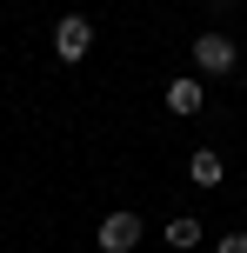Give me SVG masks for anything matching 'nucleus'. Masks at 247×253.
Returning a JSON list of instances; mask_svg holds the SVG:
<instances>
[{"label": "nucleus", "mask_w": 247, "mask_h": 253, "mask_svg": "<svg viewBox=\"0 0 247 253\" xmlns=\"http://www.w3.org/2000/svg\"><path fill=\"white\" fill-rule=\"evenodd\" d=\"M53 53H60V60H87V53H94V20L67 13V20L53 27Z\"/></svg>", "instance_id": "f257e3e1"}, {"label": "nucleus", "mask_w": 247, "mask_h": 253, "mask_svg": "<svg viewBox=\"0 0 247 253\" xmlns=\"http://www.w3.org/2000/svg\"><path fill=\"white\" fill-rule=\"evenodd\" d=\"M234 60H241V47L227 34H200L194 40V67H200V74H234Z\"/></svg>", "instance_id": "f03ea898"}, {"label": "nucleus", "mask_w": 247, "mask_h": 253, "mask_svg": "<svg viewBox=\"0 0 247 253\" xmlns=\"http://www.w3.org/2000/svg\"><path fill=\"white\" fill-rule=\"evenodd\" d=\"M141 247V220L134 213H107L100 220V253H134Z\"/></svg>", "instance_id": "7ed1b4c3"}, {"label": "nucleus", "mask_w": 247, "mask_h": 253, "mask_svg": "<svg viewBox=\"0 0 247 253\" xmlns=\"http://www.w3.org/2000/svg\"><path fill=\"white\" fill-rule=\"evenodd\" d=\"M160 100H167V114H200L207 87H200L194 74H181V80H167V93H160Z\"/></svg>", "instance_id": "20e7f679"}, {"label": "nucleus", "mask_w": 247, "mask_h": 253, "mask_svg": "<svg viewBox=\"0 0 247 253\" xmlns=\"http://www.w3.org/2000/svg\"><path fill=\"white\" fill-rule=\"evenodd\" d=\"M167 247H174V253L200 247V220H194V213H174V220H167Z\"/></svg>", "instance_id": "39448f33"}, {"label": "nucleus", "mask_w": 247, "mask_h": 253, "mask_svg": "<svg viewBox=\"0 0 247 253\" xmlns=\"http://www.w3.org/2000/svg\"><path fill=\"white\" fill-rule=\"evenodd\" d=\"M187 173H194V187H221V153H207V147H200L194 160H187Z\"/></svg>", "instance_id": "423d86ee"}, {"label": "nucleus", "mask_w": 247, "mask_h": 253, "mask_svg": "<svg viewBox=\"0 0 247 253\" xmlns=\"http://www.w3.org/2000/svg\"><path fill=\"white\" fill-rule=\"evenodd\" d=\"M214 253H247V233H227V240L214 247Z\"/></svg>", "instance_id": "0eeeda50"}]
</instances>
